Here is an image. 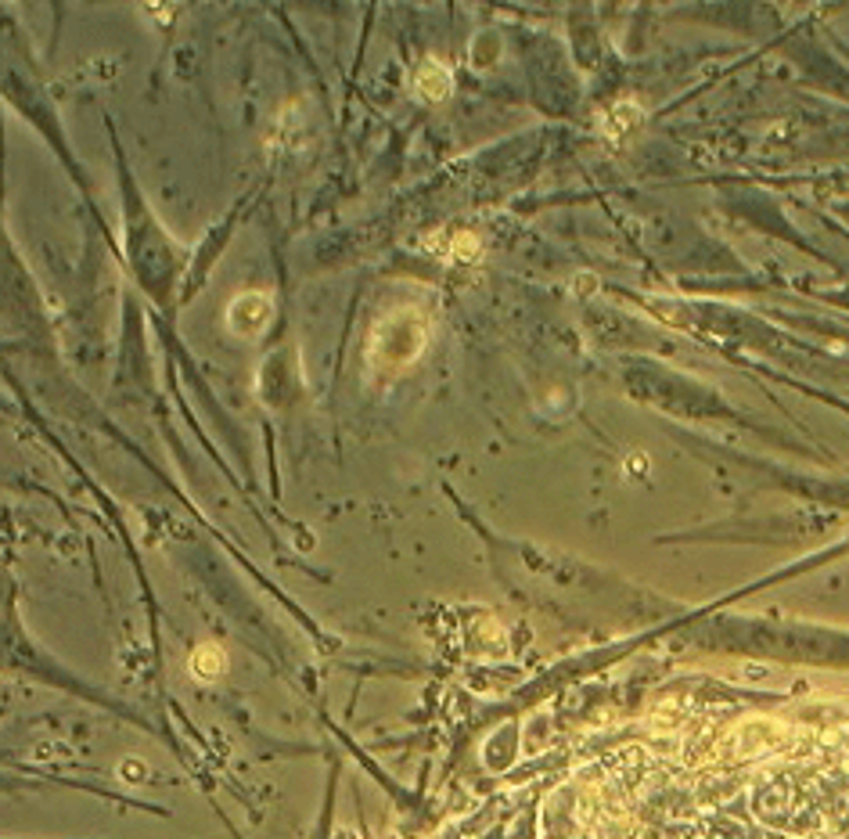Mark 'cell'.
I'll return each mask as SVG.
<instances>
[{
    "instance_id": "4",
    "label": "cell",
    "mask_w": 849,
    "mask_h": 839,
    "mask_svg": "<svg viewBox=\"0 0 849 839\" xmlns=\"http://www.w3.org/2000/svg\"><path fill=\"white\" fill-rule=\"evenodd\" d=\"M641 109H637L634 101H623V105H616V109L608 112L605 116V134L608 137H623L630 127H641Z\"/></svg>"
},
{
    "instance_id": "3",
    "label": "cell",
    "mask_w": 849,
    "mask_h": 839,
    "mask_svg": "<svg viewBox=\"0 0 849 839\" xmlns=\"http://www.w3.org/2000/svg\"><path fill=\"white\" fill-rule=\"evenodd\" d=\"M418 94L429 101H443L450 94V69L439 58H425L418 65Z\"/></svg>"
},
{
    "instance_id": "1",
    "label": "cell",
    "mask_w": 849,
    "mask_h": 839,
    "mask_svg": "<svg viewBox=\"0 0 849 839\" xmlns=\"http://www.w3.org/2000/svg\"><path fill=\"white\" fill-rule=\"evenodd\" d=\"M425 339H429V325L418 310H393L389 317L378 321V328L371 332V350H367V361L375 364L378 371H400L425 350Z\"/></svg>"
},
{
    "instance_id": "6",
    "label": "cell",
    "mask_w": 849,
    "mask_h": 839,
    "mask_svg": "<svg viewBox=\"0 0 849 839\" xmlns=\"http://www.w3.org/2000/svg\"><path fill=\"white\" fill-rule=\"evenodd\" d=\"M450 253H454L457 260L475 263L479 260V238L468 235V231H461V235H454V242H450Z\"/></svg>"
},
{
    "instance_id": "2",
    "label": "cell",
    "mask_w": 849,
    "mask_h": 839,
    "mask_svg": "<svg viewBox=\"0 0 849 839\" xmlns=\"http://www.w3.org/2000/svg\"><path fill=\"white\" fill-rule=\"evenodd\" d=\"M270 314H274V299L267 292H245L227 310V325H231L234 335L249 339V335H260L270 325Z\"/></svg>"
},
{
    "instance_id": "5",
    "label": "cell",
    "mask_w": 849,
    "mask_h": 839,
    "mask_svg": "<svg viewBox=\"0 0 849 839\" xmlns=\"http://www.w3.org/2000/svg\"><path fill=\"white\" fill-rule=\"evenodd\" d=\"M224 670V652L216 649V645H202L195 652V674L198 677H216Z\"/></svg>"
}]
</instances>
